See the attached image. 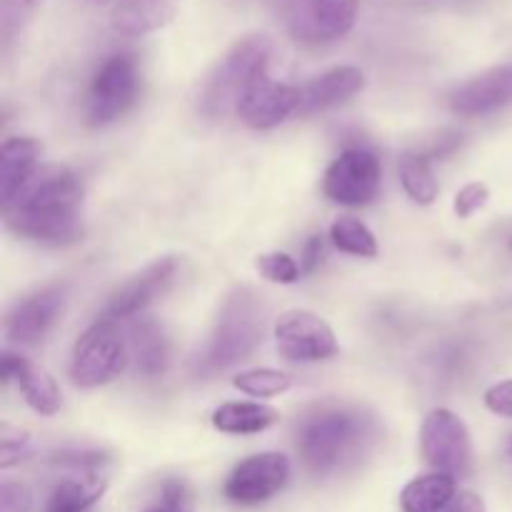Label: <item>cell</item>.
Instances as JSON below:
<instances>
[{"mask_svg":"<svg viewBox=\"0 0 512 512\" xmlns=\"http://www.w3.org/2000/svg\"><path fill=\"white\" fill-rule=\"evenodd\" d=\"M458 498V485L448 473H430L405 485L400 495L403 512H448Z\"/></svg>","mask_w":512,"mask_h":512,"instance_id":"7402d4cb","label":"cell"},{"mask_svg":"<svg viewBox=\"0 0 512 512\" xmlns=\"http://www.w3.org/2000/svg\"><path fill=\"white\" fill-rule=\"evenodd\" d=\"M143 512H193V503H190V493L185 488V483L168 480L163 485V498H160V503Z\"/></svg>","mask_w":512,"mask_h":512,"instance_id":"1f68e13d","label":"cell"},{"mask_svg":"<svg viewBox=\"0 0 512 512\" xmlns=\"http://www.w3.org/2000/svg\"><path fill=\"white\" fill-rule=\"evenodd\" d=\"M400 180L403 188L415 203L430 205L438 198V180H435L433 168H430V158L423 150H408L400 158Z\"/></svg>","mask_w":512,"mask_h":512,"instance_id":"cb8c5ba5","label":"cell"},{"mask_svg":"<svg viewBox=\"0 0 512 512\" xmlns=\"http://www.w3.org/2000/svg\"><path fill=\"white\" fill-rule=\"evenodd\" d=\"M265 335V305L250 288H235L225 298L213 330L193 360L198 375H215L243 363Z\"/></svg>","mask_w":512,"mask_h":512,"instance_id":"7a4b0ae2","label":"cell"},{"mask_svg":"<svg viewBox=\"0 0 512 512\" xmlns=\"http://www.w3.org/2000/svg\"><path fill=\"white\" fill-rule=\"evenodd\" d=\"M175 270H178V260H175L173 255L150 263L148 268L140 270L138 275H133V278L108 300V305H105L103 310V318L100 320H113V323H118V320L138 315L140 310L148 308L150 303H155V300L168 290V285L173 283L175 278Z\"/></svg>","mask_w":512,"mask_h":512,"instance_id":"4fadbf2b","label":"cell"},{"mask_svg":"<svg viewBox=\"0 0 512 512\" xmlns=\"http://www.w3.org/2000/svg\"><path fill=\"white\" fill-rule=\"evenodd\" d=\"M273 43L268 35H245L223 55L200 90L198 108L208 118L220 120L235 110L258 80L268 75Z\"/></svg>","mask_w":512,"mask_h":512,"instance_id":"277c9868","label":"cell"},{"mask_svg":"<svg viewBox=\"0 0 512 512\" xmlns=\"http://www.w3.org/2000/svg\"><path fill=\"white\" fill-rule=\"evenodd\" d=\"M138 98V65L128 53L110 55L98 73L85 98V120L93 128L118 120Z\"/></svg>","mask_w":512,"mask_h":512,"instance_id":"52a82bcc","label":"cell"},{"mask_svg":"<svg viewBox=\"0 0 512 512\" xmlns=\"http://www.w3.org/2000/svg\"><path fill=\"white\" fill-rule=\"evenodd\" d=\"M278 353L293 363H318L338 353L333 328L310 310H288L275 323Z\"/></svg>","mask_w":512,"mask_h":512,"instance_id":"8fae6325","label":"cell"},{"mask_svg":"<svg viewBox=\"0 0 512 512\" xmlns=\"http://www.w3.org/2000/svg\"><path fill=\"white\" fill-rule=\"evenodd\" d=\"M298 105L300 88L288 83H278V80H270L265 75L240 100L238 115L250 128L270 130L275 125L285 123L290 115H298Z\"/></svg>","mask_w":512,"mask_h":512,"instance_id":"9a60e30c","label":"cell"},{"mask_svg":"<svg viewBox=\"0 0 512 512\" xmlns=\"http://www.w3.org/2000/svg\"><path fill=\"white\" fill-rule=\"evenodd\" d=\"M40 0H0V33L5 43L15 38L38 10Z\"/></svg>","mask_w":512,"mask_h":512,"instance_id":"4316f807","label":"cell"},{"mask_svg":"<svg viewBox=\"0 0 512 512\" xmlns=\"http://www.w3.org/2000/svg\"><path fill=\"white\" fill-rule=\"evenodd\" d=\"M448 512H488V510H485V503L480 495L460 493L458 498H455V503L448 508Z\"/></svg>","mask_w":512,"mask_h":512,"instance_id":"e575fe53","label":"cell"},{"mask_svg":"<svg viewBox=\"0 0 512 512\" xmlns=\"http://www.w3.org/2000/svg\"><path fill=\"white\" fill-rule=\"evenodd\" d=\"M323 253H325V245L320 235L310 238L303 248V258H300V270L303 273H313L320 263H323Z\"/></svg>","mask_w":512,"mask_h":512,"instance_id":"836d02e7","label":"cell"},{"mask_svg":"<svg viewBox=\"0 0 512 512\" xmlns=\"http://www.w3.org/2000/svg\"><path fill=\"white\" fill-rule=\"evenodd\" d=\"M53 463L68 468V475L53 485L43 512H90L108 488L103 455L63 453L55 455Z\"/></svg>","mask_w":512,"mask_h":512,"instance_id":"ba28073f","label":"cell"},{"mask_svg":"<svg viewBox=\"0 0 512 512\" xmlns=\"http://www.w3.org/2000/svg\"><path fill=\"white\" fill-rule=\"evenodd\" d=\"M233 385L245 395H253V398H275V395L288 393L293 380L290 375L280 373V370L270 368H255L245 370V373L235 375Z\"/></svg>","mask_w":512,"mask_h":512,"instance_id":"484cf974","label":"cell"},{"mask_svg":"<svg viewBox=\"0 0 512 512\" xmlns=\"http://www.w3.org/2000/svg\"><path fill=\"white\" fill-rule=\"evenodd\" d=\"M373 438V423L353 408H320L300 423L298 450L315 475H333L355 463Z\"/></svg>","mask_w":512,"mask_h":512,"instance_id":"3957f363","label":"cell"},{"mask_svg":"<svg viewBox=\"0 0 512 512\" xmlns=\"http://www.w3.org/2000/svg\"><path fill=\"white\" fill-rule=\"evenodd\" d=\"M3 375L5 380H13V383L18 385L25 403H28L38 415H55L60 410L63 398H60V390L58 385H55V380L50 378L43 368L30 363L28 358H20V355L15 353H5Z\"/></svg>","mask_w":512,"mask_h":512,"instance_id":"ac0fdd59","label":"cell"},{"mask_svg":"<svg viewBox=\"0 0 512 512\" xmlns=\"http://www.w3.org/2000/svg\"><path fill=\"white\" fill-rule=\"evenodd\" d=\"M40 143L35 138H8L0 148V200L8 208L35 178L40 158Z\"/></svg>","mask_w":512,"mask_h":512,"instance_id":"d6986e66","label":"cell"},{"mask_svg":"<svg viewBox=\"0 0 512 512\" xmlns=\"http://www.w3.org/2000/svg\"><path fill=\"white\" fill-rule=\"evenodd\" d=\"M255 268L260 270V275H263L265 280H270V283H278V285H293V283H298L300 275H303L300 265L295 263L288 253L260 255L258 263H255Z\"/></svg>","mask_w":512,"mask_h":512,"instance_id":"83f0119b","label":"cell"},{"mask_svg":"<svg viewBox=\"0 0 512 512\" xmlns=\"http://www.w3.org/2000/svg\"><path fill=\"white\" fill-rule=\"evenodd\" d=\"M290 460L283 453H260L235 465L225 480V498L238 505H260L285 488Z\"/></svg>","mask_w":512,"mask_h":512,"instance_id":"7c38bea8","label":"cell"},{"mask_svg":"<svg viewBox=\"0 0 512 512\" xmlns=\"http://www.w3.org/2000/svg\"><path fill=\"white\" fill-rule=\"evenodd\" d=\"M363 88V70L353 68V65H340V68L328 70V73L318 75V78H313L308 85L300 88L298 115L305 118V115L333 108V105L345 103L348 98H353V95L360 93Z\"/></svg>","mask_w":512,"mask_h":512,"instance_id":"e0dca14e","label":"cell"},{"mask_svg":"<svg viewBox=\"0 0 512 512\" xmlns=\"http://www.w3.org/2000/svg\"><path fill=\"white\" fill-rule=\"evenodd\" d=\"M508 103H512V65L485 70L450 95V108L463 118L493 113Z\"/></svg>","mask_w":512,"mask_h":512,"instance_id":"2e32d148","label":"cell"},{"mask_svg":"<svg viewBox=\"0 0 512 512\" xmlns=\"http://www.w3.org/2000/svg\"><path fill=\"white\" fill-rule=\"evenodd\" d=\"M485 405L500 418H512V380H503L485 390Z\"/></svg>","mask_w":512,"mask_h":512,"instance_id":"d6a6232c","label":"cell"},{"mask_svg":"<svg viewBox=\"0 0 512 512\" xmlns=\"http://www.w3.org/2000/svg\"><path fill=\"white\" fill-rule=\"evenodd\" d=\"M65 303V288L53 285L20 300L5 318V335L10 343L35 345L50 333Z\"/></svg>","mask_w":512,"mask_h":512,"instance_id":"5bb4252c","label":"cell"},{"mask_svg":"<svg viewBox=\"0 0 512 512\" xmlns=\"http://www.w3.org/2000/svg\"><path fill=\"white\" fill-rule=\"evenodd\" d=\"M380 160L368 148H350L328 168L323 180V190L333 203L368 205L378 195L380 188Z\"/></svg>","mask_w":512,"mask_h":512,"instance_id":"30bf717a","label":"cell"},{"mask_svg":"<svg viewBox=\"0 0 512 512\" xmlns=\"http://www.w3.org/2000/svg\"><path fill=\"white\" fill-rule=\"evenodd\" d=\"M330 240L338 250L348 255H358V258H375L378 255V240H375L373 230L358 218H338L330 225Z\"/></svg>","mask_w":512,"mask_h":512,"instance_id":"d4e9b609","label":"cell"},{"mask_svg":"<svg viewBox=\"0 0 512 512\" xmlns=\"http://www.w3.org/2000/svg\"><path fill=\"white\" fill-rule=\"evenodd\" d=\"M280 413L263 403H225L213 413L215 430L228 435H255L273 428Z\"/></svg>","mask_w":512,"mask_h":512,"instance_id":"603a6c76","label":"cell"},{"mask_svg":"<svg viewBox=\"0 0 512 512\" xmlns=\"http://www.w3.org/2000/svg\"><path fill=\"white\" fill-rule=\"evenodd\" d=\"M358 0H288L285 30L303 45H325L345 38L358 20Z\"/></svg>","mask_w":512,"mask_h":512,"instance_id":"8992f818","label":"cell"},{"mask_svg":"<svg viewBox=\"0 0 512 512\" xmlns=\"http://www.w3.org/2000/svg\"><path fill=\"white\" fill-rule=\"evenodd\" d=\"M128 365V345L113 320H98L78 338L70 360V378L78 388H100Z\"/></svg>","mask_w":512,"mask_h":512,"instance_id":"5b68a950","label":"cell"},{"mask_svg":"<svg viewBox=\"0 0 512 512\" xmlns=\"http://www.w3.org/2000/svg\"><path fill=\"white\" fill-rule=\"evenodd\" d=\"M490 200V188L485 183H468L455 195V213L458 218H470L478 210H483Z\"/></svg>","mask_w":512,"mask_h":512,"instance_id":"4dcf8cb0","label":"cell"},{"mask_svg":"<svg viewBox=\"0 0 512 512\" xmlns=\"http://www.w3.org/2000/svg\"><path fill=\"white\" fill-rule=\"evenodd\" d=\"M130 353L145 378H160L170 365V340L163 325L153 318H143L130 330Z\"/></svg>","mask_w":512,"mask_h":512,"instance_id":"44dd1931","label":"cell"},{"mask_svg":"<svg viewBox=\"0 0 512 512\" xmlns=\"http://www.w3.org/2000/svg\"><path fill=\"white\" fill-rule=\"evenodd\" d=\"M30 455V438L25 430L13 428V425H0V468L8 470L18 465Z\"/></svg>","mask_w":512,"mask_h":512,"instance_id":"f1b7e54d","label":"cell"},{"mask_svg":"<svg viewBox=\"0 0 512 512\" xmlns=\"http://www.w3.org/2000/svg\"><path fill=\"white\" fill-rule=\"evenodd\" d=\"M0 512H33V493L28 485L18 483V480H3Z\"/></svg>","mask_w":512,"mask_h":512,"instance_id":"f546056e","label":"cell"},{"mask_svg":"<svg viewBox=\"0 0 512 512\" xmlns=\"http://www.w3.org/2000/svg\"><path fill=\"white\" fill-rule=\"evenodd\" d=\"M93 3H105V0H93Z\"/></svg>","mask_w":512,"mask_h":512,"instance_id":"d590c367","label":"cell"},{"mask_svg":"<svg viewBox=\"0 0 512 512\" xmlns=\"http://www.w3.org/2000/svg\"><path fill=\"white\" fill-rule=\"evenodd\" d=\"M173 18V0H115L110 8V25L125 38H143L163 30Z\"/></svg>","mask_w":512,"mask_h":512,"instance_id":"ffe728a7","label":"cell"},{"mask_svg":"<svg viewBox=\"0 0 512 512\" xmlns=\"http://www.w3.org/2000/svg\"><path fill=\"white\" fill-rule=\"evenodd\" d=\"M420 445L430 468L438 473H448L453 478L468 475L473 468V440H470L468 425L463 418L448 408H438L428 413L423 430H420Z\"/></svg>","mask_w":512,"mask_h":512,"instance_id":"9c48e42d","label":"cell"},{"mask_svg":"<svg viewBox=\"0 0 512 512\" xmlns=\"http://www.w3.org/2000/svg\"><path fill=\"white\" fill-rule=\"evenodd\" d=\"M83 185L68 168H45L5 208L10 230L38 243L65 245L83 235Z\"/></svg>","mask_w":512,"mask_h":512,"instance_id":"6da1fadb","label":"cell"}]
</instances>
